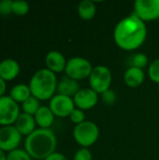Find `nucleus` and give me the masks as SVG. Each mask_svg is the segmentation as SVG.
Listing matches in <instances>:
<instances>
[{"label":"nucleus","instance_id":"obj_30","mask_svg":"<svg viewBox=\"0 0 159 160\" xmlns=\"http://www.w3.org/2000/svg\"><path fill=\"white\" fill-rule=\"evenodd\" d=\"M7 90V84H6V81H4L1 77H0V98L5 96V92Z\"/></svg>","mask_w":159,"mask_h":160},{"label":"nucleus","instance_id":"obj_3","mask_svg":"<svg viewBox=\"0 0 159 160\" xmlns=\"http://www.w3.org/2000/svg\"><path fill=\"white\" fill-rule=\"evenodd\" d=\"M28 86L32 96L38 100L51 99L57 88L56 76L48 68L39 69L32 76Z\"/></svg>","mask_w":159,"mask_h":160},{"label":"nucleus","instance_id":"obj_27","mask_svg":"<svg viewBox=\"0 0 159 160\" xmlns=\"http://www.w3.org/2000/svg\"><path fill=\"white\" fill-rule=\"evenodd\" d=\"M12 12V1L2 0L0 1V15H9Z\"/></svg>","mask_w":159,"mask_h":160},{"label":"nucleus","instance_id":"obj_31","mask_svg":"<svg viewBox=\"0 0 159 160\" xmlns=\"http://www.w3.org/2000/svg\"><path fill=\"white\" fill-rule=\"evenodd\" d=\"M0 160H7V155L1 149H0Z\"/></svg>","mask_w":159,"mask_h":160},{"label":"nucleus","instance_id":"obj_8","mask_svg":"<svg viewBox=\"0 0 159 160\" xmlns=\"http://www.w3.org/2000/svg\"><path fill=\"white\" fill-rule=\"evenodd\" d=\"M134 10V15L143 22L157 20L159 18V0H137Z\"/></svg>","mask_w":159,"mask_h":160},{"label":"nucleus","instance_id":"obj_1","mask_svg":"<svg viewBox=\"0 0 159 160\" xmlns=\"http://www.w3.org/2000/svg\"><path fill=\"white\" fill-rule=\"evenodd\" d=\"M146 36L147 28L144 22L134 14L121 20L113 32L115 43L125 51L140 48L145 41Z\"/></svg>","mask_w":159,"mask_h":160},{"label":"nucleus","instance_id":"obj_7","mask_svg":"<svg viewBox=\"0 0 159 160\" xmlns=\"http://www.w3.org/2000/svg\"><path fill=\"white\" fill-rule=\"evenodd\" d=\"M20 115V107L9 96L0 98V126H12Z\"/></svg>","mask_w":159,"mask_h":160},{"label":"nucleus","instance_id":"obj_26","mask_svg":"<svg viewBox=\"0 0 159 160\" xmlns=\"http://www.w3.org/2000/svg\"><path fill=\"white\" fill-rule=\"evenodd\" d=\"M102 95V100L105 104L109 105V106H112L115 103L116 101V95L114 93L113 90L112 89H109L107 90L106 92H104Z\"/></svg>","mask_w":159,"mask_h":160},{"label":"nucleus","instance_id":"obj_2","mask_svg":"<svg viewBox=\"0 0 159 160\" xmlns=\"http://www.w3.org/2000/svg\"><path fill=\"white\" fill-rule=\"evenodd\" d=\"M57 141L50 128H37L26 137L24 150L35 159H45L54 153Z\"/></svg>","mask_w":159,"mask_h":160},{"label":"nucleus","instance_id":"obj_22","mask_svg":"<svg viewBox=\"0 0 159 160\" xmlns=\"http://www.w3.org/2000/svg\"><path fill=\"white\" fill-rule=\"evenodd\" d=\"M7 160H32V158L25 150L17 148L7 155Z\"/></svg>","mask_w":159,"mask_h":160},{"label":"nucleus","instance_id":"obj_11","mask_svg":"<svg viewBox=\"0 0 159 160\" xmlns=\"http://www.w3.org/2000/svg\"><path fill=\"white\" fill-rule=\"evenodd\" d=\"M97 93L91 88L80 89V91L74 96L73 101L78 109L84 111L94 108L97 103Z\"/></svg>","mask_w":159,"mask_h":160},{"label":"nucleus","instance_id":"obj_16","mask_svg":"<svg viewBox=\"0 0 159 160\" xmlns=\"http://www.w3.org/2000/svg\"><path fill=\"white\" fill-rule=\"evenodd\" d=\"M34 118L39 128H49L54 121V114L49 107L40 106L34 115Z\"/></svg>","mask_w":159,"mask_h":160},{"label":"nucleus","instance_id":"obj_5","mask_svg":"<svg viewBox=\"0 0 159 160\" xmlns=\"http://www.w3.org/2000/svg\"><path fill=\"white\" fill-rule=\"evenodd\" d=\"M91 89L97 94H103L110 89L112 83V72L105 66H97L93 68L89 76Z\"/></svg>","mask_w":159,"mask_h":160},{"label":"nucleus","instance_id":"obj_24","mask_svg":"<svg viewBox=\"0 0 159 160\" xmlns=\"http://www.w3.org/2000/svg\"><path fill=\"white\" fill-rule=\"evenodd\" d=\"M148 74L154 82L159 83V59H156L151 63L149 66Z\"/></svg>","mask_w":159,"mask_h":160},{"label":"nucleus","instance_id":"obj_12","mask_svg":"<svg viewBox=\"0 0 159 160\" xmlns=\"http://www.w3.org/2000/svg\"><path fill=\"white\" fill-rule=\"evenodd\" d=\"M47 68L53 73H60L66 69L67 62L64 55L57 51H51L45 58Z\"/></svg>","mask_w":159,"mask_h":160},{"label":"nucleus","instance_id":"obj_17","mask_svg":"<svg viewBox=\"0 0 159 160\" xmlns=\"http://www.w3.org/2000/svg\"><path fill=\"white\" fill-rule=\"evenodd\" d=\"M125 82L127 86L135 88L140 86L144 81V72L142 69L130 67L125 73Z\"/></svg>","mask_w":159,"mask_h":160},{"label":"nucleus","instance_id":"obj_23","mask_svg":"<svg viewBox=\"0 0 159 160\" xmlns=\"http://www.w3.org/2000/svg\"><path fill=\"white\" fill-rule=\"evenodd\" d=\"M148 64V57L144 53H137L131 58V67L138 68H144Z\"/></svg>","mask_w":159,"mask_h":160},{"label":"nucleus","instance_id":"obj_18","mask_svg":"<svg viewBox=\"0 0 159 160\" xmlns=\"http://www.w3.org/2000/svg\"><path fill=\"white\" fill-rule=\"evenodd\" d=\"M31 96L32 94L29 86L24 83H19L14 85L9 92V97L17 103H23Z\"/></svg>","mask_w":159,"mask_h":160},{"label":"nucleus","instance_id":"obj_20","mask_svg":"<svg viewBox=\"0 0 159 160\" xmlns=\"http://www.w3.org/2000/svg\"><path fill=\"white\" fill-rule=\"evenodd\" d=\"M22 108L23 112L34 116L36 114V112L38 111V109L40 108L39 100L37 98L31 96L23 103H22Z\"/></svg>","mask_w":159,"mask_h":160},{"label":"nucleus","instance_id":"obj_19","mask_svg":"<svg viewBox=\"0 0 159 160\" xmlns=\"http://www.w3.org/2000/svg\"><path fill=\"white\" fill-rule=\"evenodd\" d=\"M97 12L96 5L91 0H83L79 4L78 13L82 20H91L95 17Z\"/></svg>","mask_w":159,"mask_h":160},{"label":"nucleus","instance_id":"obj_15","mask_svg":"<svg viewBox=\"0 0 159 160\" xmlns=\"http://www.w3.org/2000/svg\"><path fill=\"white\" fill-rule=\"evenodd\" d=\"M56 91L59 95L67 96V97H74L80 91V85L77 81L65 76L57 82Z\"/></svg>","mask_w":159,"mask_h":160},{"label":"nucleus","instance_id":"obj_6","mask_svg":"<svg viewBox=\"0 0 159 160\" xmlns=\"http://www.w3.org/2000/svg\"><path fill=\"white\" fill-rule=\"evenodd\" d=\"M93 68H94L87 59L82 57H73L67 62L65 72L67 77L77 81L89 77Z\"/></svg>","mask_w":159,"mask_h":160},{"label":"nucleus","instance_id":"obj_14","mask_svg":"<svg viewBox=\"0 0 159 160\" xmlns=\"http://www.w3.org/2000/svg\"><path fill=\"white\" fill-rule=\"evenodd\" d=\"M36 121L33 115L27 114L25 112L20 113L19 117L17 118L14 127L20 132L21 135L29 136L32 132L36 130Z\"/></svg>","mask_w":159,"mask_h":160},{"label":"nucleus","instance_id":"obj_25","mask_svg":"<svg viewBox=\"0 0 159 160\" xmlns=\"http://www.w3.org/2000/svg\"><path fill=\"white\" fill-rule=\"evenodd\" d=\"M71 122H73L74 124H77V125H80L82 123L84 122V119H85V115H84V112L83 111L80 110V109H75L72 113L70 114L69 116Z\"/></svg>","mask_w":159,"mask_h":160},{"label":"nucleus","instance_id":"obj_28","mask_svg":"<svg viewBox=\"0 0 159 160\" xmlns=\"http://www.w3.org/2000/svg\"><path fill=\"white\" fill-rule=\"evenodd\" d=\"M74 160H92V154L87 148H82L76 152Z\"/></svg>","mask_w":159,"mask_h":160},{"label":"nucleus","instance_id":"obj_29","mask_svg":"<svg viewBox=\"0 0 159 160\" xmlns=\"http://www.w3.org/2000/svg\"><path fill=\"white\" fill-rule=\"evenodd\" d=\"M44 160H67V158L60 153H53L52 155H50L47 158H45Z\"/></svg>","mask_w":159,"mask_h":160},{"label":"nucleus","instance_id":"obj_9","mask_svg":"<svg viewBox=\"0 0 159 160\" xmlns=\"http://www.w3.org/2000/svg\"><path fill=\"white\" fill-rule=\"evenodd\" d=\"M21 141L22 135L13 125L0 128V149L5 153L17 149Z\"/></svg>","mask_w":159,"mask_h":160},{"label":"nucleus","instance_id":"obj_10","mask_svg":"<svg viewBox=\"0 0 159 160\" xmlns=\"http://www.w3.org/2000/svg\"><path fill=\"white\" fill-rule=\"evenodd\" d=\"M49 108L55 116L67 117L75 110V103L71 98L58 94L51 98Z\"/></svg>","mask_w":159,"mask_h":160},{"label":"nucleus","instance_id":"obj_4","mask_svg":"<svg viewBox=\"0 0 159 160\" xmlns=\"http://www.w3.org/2000/svg\"><path fill=\"white\" fill-rule=\"evenodd\" d=\"M73 137L80 145L83 146V148L91 146L99 137L98 127L93 122L84 121L76 126L73 130Z\"/></svg>","mask_w":159,"mask_h":160},{"label":"nucleus","instance_id":"obj_13","mask_svg":"<svg viewBox=\"0 0 159 160\" xmlns=\"http://www.w3.org/2000/svg\"><path fill=\"white\" fill-rule=\"evenodd\" d=\"M20 73L19 63L11 58H7L0 62V77L4 81H12Z\"/></svg>","mask_w":159,"mask_h":160},{"label":"nucleus","instance_id":"obj_21","mask_svg":"<svg viewBox=\"0 0 159 160\" xmlns=\"http://www.w3.org/2000/svg\"><path fill=\"white\" fill-rule=\"evenodd\" d=\"M29 11V4L23 0L12 1V12L18 16H24Z\"/></svg>","mask_w":159,"mask_h":160}]
</instances>
